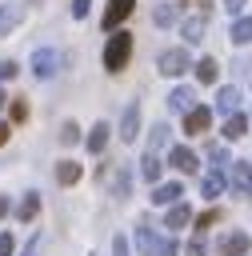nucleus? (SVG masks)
Listing matches in <instances>:
<instances>
[{"label":"nucleus","instance_id":"24","mask_svg":"<svg viewBox=\"0 0 252 256\" xmlns=\"http://www.w3.org/2000/svg\"><path fill=\"white\" fill-rule=\"evenodd\" d=\"M20 24V4H0V36H8Z\"/></svg>","mask_w":252,"mask_h":256},{"label":"nucleus","instance_id":"1","mask_svg":"<svg viewBox=\"0 0 252 256\" xmlns=\"http://www.w3.org/2000/svg\"><path fill=\"white\" fill-rule=\"evenodd\" d=\"M128 56H132V36H128L124 28L108 32V40H104V68H108V72H124Z\"/></svg>","mask_w":252,"mask_h":256},{"label":"nucleus","instance_id":"38","mask_svg":"<svg viewBox=\"0 0 252 256\" xmlns=\"http://www.w3.org/2000/svg\"><path fill=\"white\" fill-rule=\"evenodd\" d=\"M36 252H40V236H32V240L24 244V256H36Z\"/></svg>","mask_w":252,"mask_h":256},{"label":"nucleus","instance_id":"20","mask_svg":"<svg viewBox=\"0 0 252 256\" xmlns=\"http://www.w3.org/2000/svg\"><path fill=\"white\" fill-rule=\"evenodd\" d=\"M204 32H208V16H204V12L192 16V20H184V40H188V44H200Z\"/></svg>","mask_w":252,"mask_h":256},{"label":"nucleus","instance_id":"16","mask_svg":"<svg viewBox=\"0 0 252 256\" xmlns=\"http://www.w3.org/2000/svg\"><path fill=\"white\" fill-rule=\"evenodd\" d=\"M244 132H248V116H244V112L224 116V128H220V136H224V140H240Z\"/></svg>","mask_w":252,"mask_h":256},{"label":"nucleus","instance_id":"12","mask_svg":"<svg viewBox=\"0 0 252 256\" xmlns=\"http://www.w3.org/2000/svg\"><path fill=\"white\" fill-rule=\"evenodd\" d=\"M208 124H212V108H192L188 116H184V132L188 136H200V132H208Z\"/></svg>","mask_w":252,"mask_h":256},{"label":"nucleus","instance_id":"29","mask_svg":"<svg viewBox=\"0 0 252 256\" xmlns=\"http://www.w3.org/2000/svg\"><path fill=\"white\" fill-rule=\"evenodd\" d=\"M76 140H80L76 120H64V124H60V144H76Z\"/></svg>","mask_w":252,"mask_h":256},{"label":"nucleus","instance_id":"27","mask_svg":"<svg viewBox=\"0 0 252 256\" xmlns=\"http://www.w3.org/2000/svg\"><path fill=\"white\" fill-rule=\"evenodd\" d=\"M224 220V208H208L204 216H196V232H204V228H212V224H220Z\"/></svg>","mask_w":252,"mask_h":256},{"label":"nucleus","instance_id":"10","mask_svg":"<svg viewBox=\"0 0 252 256\" xmlns=\"http://www.w3.org/2000/svg\"><path fill=\"white\" fill-rule=\"evenodd\" d=\"M136 136H140V104H128L124 116H120V140L136 144Z\"/></svg>","mask_w":252,"mask_h":256},{"label":"nucleus","instance_id":"2","mask_svg":"<svg viewBox=\"0 0 252 256\" xmlns=\"http://www.w3.org/2000/svg\"><path fill=\"white\" fill-rule=\"evenodd\" d=\"M64 64H68V56H60L56 48H36L32 52V76L36 80H52Z\"/></svg>","mask_w":252,"mask_h":256},{"label":"nucleus","instance_id":"9","mask_svg":"<svg viewBox=\"0 0 252 256\" xmlns=\"http://www.w3.org/2000/svg\"><path fill=\"white\" fill-rule=\"evenodd\" d=\"M196 108V92L188 88V84H180V88H172L168 92V112H180V116H188Z\"/></svg>","mask_w":252,"mask_h":256},{"label":"nucleus","instance_id":"40","mask_svg":"<svg viewBox=\"0 0 252 256\" xmlns=\"http://www.w3.org/2000/svg\"><path fill=\"white\" fill-rule=\"evenodd\" d=\"M8 136H12V128H8V120H0V144H8Z\"/></svg>","mask_w":252,"mask_h":256},{"label":"nucleus","instance_id":"4","mask_svg":"<svg viewBox=\"0 0 252 256\" xmlns=\"http://www.w3.org/2000/svg\"><path fill=\"white\" fill-rule=\"evenodd\" d=\"M248 248H252V236L244 228H232L216 240V256H248Z\"/></svg>","mask_w":252,"mask_h":256},{"label":"nucleus","instance_id":"26","mask_svg":"<svg viewBox=\"0 0 252 256\" xmlns=\"http://www.w3.org/2000/svg\"><path fill=\"white\" fill-rule=\"evenodd\" d=\"M152 20H156L160 28H172V24H176V8H172V4H160V8L152 12Z\"/></svg>","mask_w":252,"mask_h":256},{"label":"nucleus","instance_id":"3","mask_svg":"<svg viewBox=\"0 0 252 256\" xmlns=\"http://www.w3.org/2000/svg\"><path fill=\"white\" fill-rule=\"evenodd\" d=\"M156 68H160L164 76H184V72L196 68V64H192V56H188L184 48H164V52L156 56Z\"/></svg>","mask_w":252,"mask_h":256},{"label":"nucleus","instance_id":"34","mask_svg":"<svg viewBox=\"0 0 252 256\" xmlns=\"http://www.w3.org/2000/svg\"><path fill=\"white\" fill-rule=\"evenodd\" d=\"M220 4H224L228 16H244V4H248V0H220Z\"/></svg>","mask_w":252,"mask_h":256},{"label":"nucleus","instance_id":"35","mask_svg":"<svg viewBox=\"0 0 252 256\" xmlns=\"http://www.w3.org/2000/svg\"><path fill=\"white\" fill-rule=\"evenodd\" d=\"M16 72H20V68H16V64H12V60H0V80H12V76H16Z\"/></svg>","mask_w":252,"mask_h":256},{"label":"nucleus","instance_id":"17","mask_svg":"<svg viewBox=\"0 0 252 256\" xmlns=\"http://www.w3.org/2000/svg\"><path fill=\"white\" fill-rule=\"evenodd\" d=\"M36 212H40V192H24V200L16 204V220L20 224H32Z\"/></svg>","mask_w":252,"mask_h":256},{"label":"nucleus","instance_id":"41","mask_svg":"<svg viewBox=\"0 0 252 256\" xmlns=\"http://www.w3.org/2000/svg\"><path fill=\"white\" fill-rule=\"evenodd\" d=\"M4 108H8V96H4V88H0V112H4Z\"/></svg>","mask_w":252,"mask_h":256},{"label":"nucleus","instance_id":"22","mask_svg":"<svg viewBox=\"0 0 252 256\" xmlns=\"http://www.w3.org/2000/svg\"><path fill=\"white\" fill-rule=\"evenodd\" d=\"M216 76H220V64H216L212 56H200V64H196V80H200V84H216Z\"/></svg>","mask_w":252,"mask_h":256},{"label":"nucleus","instance_id":"13","mask_svg":"<svg viewBox=\"0 0 252 256\" xmlns=\"http://www.w3.org/2000/svg\"><path fill=\"white\" fill-rule=\"evenodd\" d=\"M216 112H220V116L240 112V88H236V84H228V88H220V92H216Z\"/></svg>","mask_w":252,"mask_h":256},{"label":"nucleus","instance_id":"23","mask_svg":"<svg viewBox=\"0 0 252 256\" xmlns=\"http://www.w3.org/2000/svg\"><path fill=\"white\" fill-rule=\"evenodd\" d=\"M76 180H80V164H76V160H60V164H56V184L68 188V184H76Z\"/></svg>","mask_w":252,"mask_h":256},{"label":"nucleus","instance_id":"28","mask_svg":"<svg viewBox=\"0 0 252 256\" xmlns=\"http://www.w3.org/2000/svg\"><path fill=\"white\" fill-rule=\"evenodd\" d=\"M184 256H208V240H204V232H196V236L184 244Z\"/></svg>","mask_w":252,"mask_h":256},{"label":"nucleus","instance_id":"8","mask_svg":"<svg viewBox=\"0 0 252 256\" xmlns=\"http://www.w3.org/2000/svg\"><path fill=\"white\" fill-rule=\"evenodd\" d=\"M132 8H136V0H108V8H104V32H116L132 16Z\"/></svg>","mask_w":252,"mask_h":256},{"label":"nucleus","instance_id":"15","mask_svg":"<svg viewBox=\"0 0 252 256\" xmlns=\"http://www.w3.org/2000/svg\"><path fill=\"white\" fill-rule=\"evenodd\" d=\"M188 224H192V208H188V204H172V208L164 212V228H168V232L188 228Z\"/></svg>","mask_w":252,"mask_h":256},{"label":"nucleus","instance_id":"25","mask_svg":"<svg viewBox=\"0 0 252 256\" xmlns=\"http://www.w3.org/2000/svg\"><path fill=\"white\" fill-rule=\"evenodd\" d=\"M164 144H168V124H156L152 132H148V152H164Z\"/></svg>","mask_w":252,"mask_h":256},{"label":"nucleus","instance_id":"39","mask_svg":"<svg viewBox=\"0 0 252 256\" xmlns=\"http://www.w3.org/2000/svg\"><path fill=\"white\" fill-rule=\"evenodd\" d=\"M8 212H12V200H8V196H0V220H4Z\"/></svg>","mask_w":252,"mask_h":256},{"label":"nucleus","instance_id":"6","mask_svg":"<svg viewBox=\"0 0 252 256\" xmlns=\"http://www.w3.org/2000/svg\"><path fill=\"white\" fill-rule=\"evenodd\" d=\"M180 196H184V184H180V180H168V184L160 180V184H152V196H148V200H152L156 208H172V204H180Z\"/></svg>","mask_w":252,"mask_h":256},{"label":"nucleus","instance_id":"32","mask_svg":"<svg viewBox=\"0 0 252 256\" xmlns=\"http://www.w3.org/2000/svg\"><path fill=\"white\" fill-rule=\"evenodd\" d=\"M88 12H92V0H72V16L76 20H84Z\"/></svg>","mask_w":252,"mask_h":256},{"label":"nucleus","instance_id":"30","mask_svg":"<svg viewBox=\"0 0 252 256\" xmlns=\"http://www.w3.org/2000/svg\"><path fill=\"white\" fill-rule=\"evenodd\" d=\"M128 180H132L128 168H120V172H116V200H128Z\"/></svg>","mask_w":252,"mask_h":256},{"label":"nucleus","instance_id":"7","mask_svg":"<svg viewBox=\"0 0 252 256\" xmlns=\"http://www.w3.org/2000/svg\"><path fill=\"white\" fill-rule=\"evenodd\" d=\"M224 176H228V184H232L240 196H252V164H248V160H232Z\"/></svg>","mask_w":252,"mask_h":256},{"label":"nucleus","instance_id":"33","mask_svg":"<svg viewBox=\"0 0 252 256\" xmlns=\"http://www.w3.org/2000/svg\"><path fill=\"white\" fill-rule=\"evenodd\" d=\"M16 252V240H12V232H0V256H12Z\"/></svg>","mask_w":252,"mask_h":256},{"label":"nucleus","instance_id":"11","mask_svg":"<svg viewBox=\"0 0 252 256\" xmlns=\"http://www.w3.org/2000/svg\"><path fill=\"white\" fill-rule=\"evenodd\" d=\"M168 164H172L176 172H200V160H196V152H192V148H184V144L168 148Z\"/></svg>","mask_w":252,"mask_h":256},{"label":"nucleus","instance_id":"18","mask_svg":"<svg viewBox=\"0 0 252 256\" xmlns=\"http://www.w3.org/2000/svg\"><path fill=\"white\" fill-rule=\"evenodd\" d=\"M160 172H164L160 156H156V152H144V156H140V176H144L148 184H160Z\"/></svg>","mask_w":252,"mask_h":256},{"label":"nucleus","instance_id":"36","mask_svg":"<svg viewBox=\"0 0 252 256\" xmlns=\"http://www.w3.org/2000/svg\"><path fill=\"white\" fill-rule=\"evenodd\" d=\"M112 256H128V236H116L112 240Z\"/></svg>","mask_w":252,"mask_h":256},{"label":"nucleus","instance_id":"14","mask_svg":"<svg viewBox=\"0 0 252 256\" xmlns=\"http://www.w3.org/2000/svg\"><path fill=\"white\" fill-rule=\"evenodd\" d=\"M224 180H228V176H224L220 168H212V172H204V176H200V196H208V200H216V196L224 192Z\"/></svg>","mask_w":252,"mask_h":256},{"label":"nucleus","instance_id":"19","mask_svg":"<svg viewBox=\"0 0 252 256\" xmlns=\"http://www.w3.org/2000/svg\"><path fill=\"white\" fill-rule=\"evenodd\" d=\"M228 40L232 44H252V16H236L232 28H228Z\"/></svg>","mask_w":252,"mask_h":256},{"label":"nucleus","instance_id":"5","mask_svg":"<svg viewBox=\"0 0 252 256\" xmlns=\"http://www.w3.org/2000/svg\"><path fill=\"white\" fill-rule=\"evenodd\" d=\"M160 232H156V224H148V220H140L136 224V232H132V244H136V252L140 256H156V248H160Z\"/></svg>","mask_w":252,"mask_h":256},{"label":"nucleus","instance_id":"21","mask_svg":"<svg viewBox=\"0 0 252 256\" xmlns=\"http://www.w3.org/2000/svg\"><path fill=\"white\" fill-rule=\"evenodd\" d=\"M84 144H88V152H92V156H100V152H104V144H108V124H104V120H100V124H92V132H88V140H84Z\"/></svg>","mask_w":252,"mask_h":256},{"label":"nucleus","instance_id":"37","mask_svg":"<svg viewBox=\"0 0 252 256\" xmlns=\"http://www.w3.org/2000/svg\"><path fill=\"white\" fill-rule=\"evenodd\" d=\"M12 116H16V120H24V116H28V104H24V100H16V104H12Z\"/></svg>","mask_w":252,"mask_h":256},{"label":"nucleus","instance_id":"31","mask_svg":"<svg viewBox=\"0 0 252 256\" xmlns=\"http://www.w3.org/2000/svg\"><path fill=\"white\" fill-rule=\"evenodd\" d=\"M156 256H180V244L172 240V232H168V236L160 240V248H156Z\"/></svg>","mask_w":252,"mask_h":256}]
</instances>
